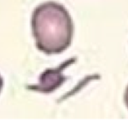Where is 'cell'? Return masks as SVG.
I'll return each mask as SVG.
<instances>
[{"mask_svg": "<svg viewBox=\"0 0 128 129\" xmlns=\"http://www.w3.org/2000/svg\"><path fill=\"white\" fill-rule=\"evenodd\" d=\"M32 33L36 48L46 54H59L72 42L74 24L68 10L56 2H46L33 10Z\"/></svg>", "mask_w": 128, "mask_h": 129, "instance_id": "6da1fadb", "label": "cell"}, {"mask_svg": "<svg viewBox=\"0 0 128 129\" xmlns=\"http://www.w3.org/2000/svg\"><path fill=\"white\" fill-rule=\"evenodd\" d=\"M70 61H72V59H70L67 62L65 61L63 64L61 65L60 68L56 69V70H48L46 72H44L40 76L39 83L38 84L29 86L28 89L32 90H36V91L45 92V93L54 91L55 89H57L59 86H61L62 83L64 82L65 77L62 75V70H64L65 67H67V65Z\"/></svg>", "mask_w": 128, "mask_h": 129, "instance_id": "7a4b0ae2", "label": "cell"}, {"mask_svg": "<svg viewBox=\"0 0 128 129\" xmlns=\"http://www.w3.org/2000/svg\"><path fill=\"white\" fill-rule=\"evenodd\" d=\"M124 101H125V104L126 105V107L128 108V85L125 89V95H124Z\"/></svg>", "mask_w": 128, "mask_h": 129, "instance_id": "3957f363", "label": "cell"}, {"mask_svg": "<svg viewBox=\"0 0 128 129\" xmlns=\"http://www.w3.org/2000/svg\"><path fill=\"white\" fill-rule=\"evenodd\" d=\"M3 86H4V79L1 77V75H0V93H1L2 90H3Z\"/></svg>", "mask_w": 128, "mask_h": 129, "instance_id": "277c9868", "label": "cell"}]
</instances>
